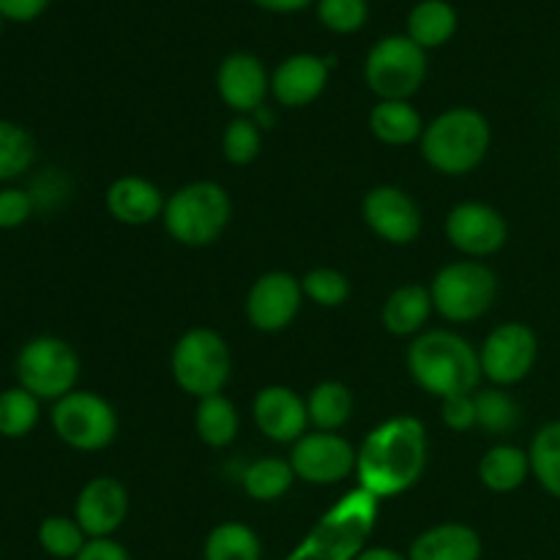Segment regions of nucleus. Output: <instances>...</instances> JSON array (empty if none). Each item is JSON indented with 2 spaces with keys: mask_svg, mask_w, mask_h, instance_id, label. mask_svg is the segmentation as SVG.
Here are the masks:
<instances>
[{
  "mask_svg": "<svg viewBox=\"0 0 560 560\" xmlns=\"http://www.w3.org/2000/svg\"><path fill=\"white\" fill-rule=\"evenodd\" d=\"M255 421L271 441L299 443L310 424V410L293 388L268 386L255 399Z\"/></svg>",
  "mask_w": 560,
  "mask_h": 560,
  "instance_id": "17",
  "label": "nucleus"
},
{
  "mask_svg": "<svg viewBox=\"0 0 560 560\" xmlns=\"http://www.w3.org/2000/svg\"><path fill=\"white\" fill-rule=\"evenodd\" d=\"M0 27H3V14H0Z\"/></svg>",
  "mask_w": 560,
  "mask_h": 560,
  "instance_id": "43",
  "label": "nucleus"
},
{
  "mask_svg": "<svg viewBox=\"0 0 560 560\" xmlns=\"http://www.w3.org/2000/svg\"><path fill=\"white\" fill-rule=\"evenodd\" d=\"M295 470L290 463H282V459H260V463L249 465L244 474V490L252 501L271 503L277 498H282L284 492L293 487Z\"/></svg>",
  "mask_w": 560,
  "mask_h": 560,
  "instance_id": "31",
  "label": "nucleus"
},
{
  "mask_svg": "<svg viewBox=\"0 0 560 560\" xmlns=\"http://www.w3.org/2000/svg\"><path fill=\"white\" fill-rule=\"evenodd\" d=\"M74 560H131L129 552L113 539H88L82 552Z\"/></svg>",
  "mask_w": 560,
  "mask_h": 560,
  "instance_id": "40",
  "label": "nucleus"
},
{
  "mask_svg": "<svg viewBox=\"0 0 560 560\" xmlns=\"http://www.w3.org/2000/svg\"><path fill=\"white\" fill-rule=\"evenodd\" d=\"M370 129L386 145H410L424 135L421 115L410 102H381L370 115Z\"/></svg>",
  "mask_w": 560,
  "mask_h": 560,
  "instance_id": "24",
  "label": "nucleus"
},
{
  "mask_svg": "<svg viewBox=\"0 0 560 560\" xmlns=\"http://www.w3.org/2000/svg\"><path fill=\"white\" fill-rule=\"evenodd\" d=\"M38 402L42 399L33 397L22 386L0 392V438L20 441V438L31 435L38 424V416H42Z\"/></svg>",
  "mask_w": 560,
  "mask_h": 560,
  "instance_id": "30",
  "label": "nucleus"
},
{
  "mask_svg": "<svg viewBox=\"0 0 560 560\" xmlns=\"http://www.w3.org/2000/svg\"><path fill=\"white\" fill-rule=\"evenodd\" d=\"M457 33V11L448 0H421L408 14V38L421 49L443 47Z\"/></svg>",
  "mask_w": 560,
  "mask_h": 560,
  "instance_id": "22",
  "label": "nucleus"
},
{
  "mask_svg": "<svg viewBox=\"0 0 560 560\" xmlns=\"http://www.w3.org/2000/svg\"><path fill=\"white\" fill-rule=\"evenodd\" d=\"M52 430L77 452H102L118 435V416L98 394L71 392L55 402Z\"/></svg>",
  "mask_w": 560,
  "mask_h": 560,
  "instance_id": "9",
  "label": "nucleus"
},
{
  "mask_svg": "<svg viewBox=\"0 0 560 560\" xmlns=\"http://www.w3.org/2000/svg\"><path fill=\"white\" fill-rule=\"evenodd\" d=\"M427 430L413 416H397L392 421H383L377 430L361 446L355 470L364 490L372 495H399L419 485L427 468Z\"/></svg>",
  "mask_w": 560,
  "mask_h": 560,
  "instance_id": "1",
  "label": "nucleus"
},
{
  "mask_svg": "<svg viewBox=\"0 0 560 560\" xmlns=\"http://www.w3.org/2000/svg\"><path fill=\"white\" fill-rule=\"evenodd\" d=\"M364 222L388 244H410L421 233L419 206L397 186H377L364 197Z\"/></svg>",
  "mask_w": 560,
  "mask_h": 560,
  "instance_id": "15",
  "label": "nucleus"
},
{
  "mask_svg": "<svg viewBox=\"0 0 560 560\" xmlns=\"http://www.w3.org/2000/svg\"><path fill=\"white\" fill-rule=\"evenodd\" d=\"M481 372L495 386H514L525 381L539 359V339L525 323H503L481 345Z\"/></svg>",
  "mask_w": 560,
  "mask_h": 560,
  "instance_id": "10",
  "label": "nucleus"
},
{
  "mask_svg": "<svg viewBox=\"0 0 560 560\" xmlns=\"http://www.w3.org/2000/svg\"><path fill=\"white\" fill-rule=\"evenodd\" d=\"M262 126H257L255 120L249 118H235L233 124L228 126L224 131V140H222V151L224 159L230 164H252L257 156H260V145H262V137H260Z\"/></svg>",
  "mask_w": 560,
  "mask_h": 560,
  "instance_id": "34",
  "label": "nucleus"
},
{
  "mask_svg": "<svg viewBox=\"0 0 560 560\" xmlns=\"http://www.w3.org/2000/svg\"><path fill=\"white\" fill-rule=\"evenodd\" d=\"M490 151V124L470 107L438 115L421 135V153L443 175H465Z\"/></svg>",
  "mask_w": 560,
  "mask_h": 560,
  "instance_id": "3",
  "label": "nucleus"
},
{
  "mask_svg": "<svg viewBox=\"0 0 560 560\" xmlns=\"http://www.w3.org/2000/svg\"><path fill=\"white\" fill-rule=\"evenodd\" d=\"M481 536L470 525L446 523L424 530L410 547L408 560H479Z\"/></svg>",
  "mask_w": 560,
  "mask_h": 560,
  "instance_id": "20",
  "label": "nucleus"
},
{
  "mask_svg": "<svg viewBox=\"0 0 560 560\" xmlns=\"http://www.w3.org/2000/svg\"><path fill=\"white\" fill-rule=\"evenodd\" d=\"M446 235L452 246L470 257H487L503 249L509 238L506 219L485 202H463L446 219Z\"/></svg>",
  "mask_w": 560,
  "mask_h": 560,
  "instance_id": "13",
  "label": "nucleus"
},
{
  "mask_svg": "<svg viewBox=\"0 0 560 560\" xmlns=\"http://www.w3.org/2000/svg\"><path fill=\"white\" fill-rule=\"evenodd\" d=\"M476 424L495 435H509L520 424V405L501 388L476 394Z\"/></svg>",
  "mask_w": 560,
  "mask_h": 560,
  "instance_id": "33",
  "label": "nucleus"
},
{
  "mask_svg": "<svg viewBox=\"0 0 560 560\" xmlns=\"http://www.w3.org/2000/svg\"><path fill=\"white\" fill-rule=\"evenodd\" d=\"M304 293L320 306H342L350 295V282L337 268H315L301 282Z\"/></svg>",
  "mask_w": 560,
  "mask_h": 560,
  "instance_id": "36",
  "label": "nucleus"
},
{
  "mask_svg": "<svg viewBox=\"0 0 560 560\" xmlns=\"http://www.w3.org/2000/svg\"><path fill=\"white\" fill-rule=\"evenodd\" d=\"M36 162V140L25 126L0 118V184L25 175Z\"/></svg>",
  "mask_w": 560,
  "mask_h": 560,
  "instance_id": "28",
  "label": "nucleus"
},
{
  "mask_svg": "<svg viewBox=\"0 0 560 560\" xmlns=\"http://www.w3.org/2000/svg\"><path fill=\"white\" fill-rule=\"evenodd\" d=\"M301 293H304V288L293 273H266L252 284L249 299H246V317L257 331H284L299 315Z\"/></svg>",
  "mask_w": 560,
  "mask_h": 560,
  "instance_id": "12",
  "label": "nucleus"
},
{
  "mask_svg": "<svg viewBox=\"0 0 560 560\" xmlns=\"http://www.w3.org/2000/svg\"><path fill=\"white\" fill-rule=\"evenodd\" d=\"M306 410H310L312 424L320 427L323 432H334L348 424L350 413H353V397H350L348 386L337 381H326L312 388Z\"/></svg>",
  "mask_w": 560,
  "mask_h": 560,
  "instance_id": "27",
  "label": "nucleus"
},
{
  "mask_svg": "<svg viewBox=\"0 0 560 560\" xmlns=\"http://www.w3.org/2000/svg\"><path fill=\"white\" fill-rule=\"evenodd\" d=\"M38 545L47 556L58 560H74L88 545L85 530L71 517H47L38 525Z\"/></svg>",
  "mask_w": 560,
  "mask_h": 560,
  "instance_id": "32",
  "label": "nucleus"
},
{
  "mask_svg": "<svg viewBox=\"0 0 560 560\" xmlns=\"http://www.w3.org/2000/svg\"><path fill=\"white\" fill-rule=\"evenodd\" d=\"M530 474L528 452L517 446H495L481 457L479 479L492 492H514Z\"/></svg>",
  "mask_w": 560,
  "mask_h": 560,
  "instance_id": "23",
  "label": "nucleus"
},
{
  "mask_svg": "<svg viewBox=\"0 0 560 560\" xmlns=\"http://www.w3.org/2000/svg\"><path fill=\"white\" fill-rule=\"evenodd\" d=\"M530 474L547 495L560 501V419L541 427L528 448Z\"/></svg>",
  "mask_w": 560,
  "mask_h": 560,
  "instance_id": "25",
  "label": "nucleus"
},
{
  "mask_svg": "<svg viewBox=\"0 0 560 560\" xmlns=\"http://www.w3.org/2000/svg\"><path fill=\"white\" fill-rule=\"evenodd\" d=\"M366 85L381 102H408L427 80V52L408 36H386L370 49Z\"/></svg>",
  "mask_w": 560,
  "mask_h": 560,
  "instance_id": "5",
  "label": "nucleus"
},
{
  "mask_svg": "<svg viewBox=\"0 0 560 560\" xmlns=\"http://www.w3.org/2000/svg\"><path fill=\"white\" fill-rule=\"evenodd\" d=\"M430 293L432 304L446 320L470 323L495 304L498 279L481 262H452L438 273Z\"/></svg>",
  "mask_w": 560,
  "mask_h": 560,
  "instance_id": "8",
  "label": "nucleus"
},
{
  "mask_svg": "<svg viewBox=\"0 0 560 560\" xmlns=\"http://www.w3.org/2000/svg\"><path fill=\"white\" fill-rule=\"evenodd\" d=\"M443 424L454 432H468L476 427V397L474 394H459V397L441 399Z\"/></svg>",
  "mask_w": 560,
  "mask_h": 560,
  "instance_id": "38",
  "label": "nucleus"
},
{
  "mask_svg": "<svg viewBox=\"0 0 560 560\" xmlns=\"http://www.w3.org/2000/svg\"><path fill=\"white\" fill-rule=\"evenodd\" d=\"M432 306L435 304H432L430 290L421 284H402L383 304V326L388 334L410 337L430 320Z\"/></svg>",
  "mask_w": 560,
  "mask_h": 560,
  "instance_id": "21",
  "label": "nucleus"
},
{
  "mask_svg": "<svg viewBox=\"0 0 560 560\" xmlns=\"http://www.w3.org/2000/svg\"><path fill=\"white\" fill-rule=\"evenodd\" d=\"M233 213L230 195L213 180H197L175 191L164 206V228L178 244L208 246L224 233Z\"/></svg>",
  "mask_w": 560,
  "mask_h": 560,
  "instance_id": "4",
  "label": "nucleus"
},
{
  "mask_svg": "<svg viewBox=\"0 0 560 560\" xmlns=\"http://www.w3.org/2000/svg\"><path fill=\"white\" fill-rule=\"evenodd\" d=\"M164 197L159 186L151 180L137 178V175H126L118 178L107 189V211L115 222L129 224V228H142L151 224L153 219L164 213Z\"/></svg>",
  "mask_w": 560,
  "mask_h": 560,
  "instance_id": "19",
  "label": "nucleus"
},
{
  "mask_svg": "<svg viewBox=\"0 0 560 560\" xmlns=\"http://www.w3.org/2000/svg\"><path fill=\"white\" fill-rule=\"evenodd\" d=\"M129 514V492L118 479L98 476L77 495L74 520L88 539H109Z\"/></svg>",
  "mask_w": 560,
  "mask_h": 560,
  "instance_id": "14",
  "label": "nucleus"
},
{
  "mask_svg": "<svg viewBox=\"0 0 560 560\" xmlns=\"http://www.w3.org/2000/svg\"><path fill=\"white\" fill-rule=\"evenodd\" d=\"M33 208H36V202H33V195H27V191L14 189V186L0 189V230L22 228L31 219Z\"/></svg>",
  "mask_w": 560,
  "mask_h": 560,
  "instance_id": "37",
  "label": "nucleus"
},
{
  "mask_svg": "<svg viewBox=\"0 0 560 560\" xmlns=\"http://www.w3.org/2000/svg\"><path fill=\"white\" fill-rule=\"evenodd\" d=\"M355 560H408V558L399 556L397 550H388V547H370V550L361 552Z\"/></svg>",
  "mask_w": 560,
  "mask_h": 560,
  "instance_id": "42",
  "label": "nucleus"
},
{
  "mask_svg": "<svg viewBox=\"0 0 560 560\" xmlns=\"http://www.w3.org/2000/svg\"><path fill=\"white\" fill-rule=\"evenodd\" d=\"M370 16L366 0H317V20L334 33H355Z\"/></svg>",
  "mask_w": 560,
  "mask_h": 560,
  "instance_id": "35",
  "label": "nucleus"
},
{
  "mask_svg": "<svg viewBox=\"0 0 560 560\" xmlns=\"http://www.w3.org/2000/svg\"><path fill=\"white\" fill-rule=\"evenodd\" d=\"M173 377L191 397H213L230 377L228 342L211 328H191L173 350Z\"/></svg>",
  "mask_w": 560,
  "mask_h": 560,
  "instance_id": "7",
  "label": "nucleus"
},
{
  "mask_svg": "<svg viewBox=\"0 0 560 560\" xmlns=\"http://www.w3.org/2000/svg\"><path fill=\"white\" fill-rule=\"evenodd\" d=\"M49 5V0H0V14L3 20L31 22Z\"/></svg>",
  "mask_w": 560,
  "mask_h": 560,
  "instance_id": "39",
  "label": "nucleus"
},
{
  "mask_svg": "<svg viewBox=\"0 0 560 560\" xmlns=\"http://www.w3.org/2000/svg\"><path fill=\"white\" fill-rule=\"evenodd\" d=\"M328 85V63L317 55H293L271 77V91L282 107H306Z\"/></svg>",
  "mask_w": 560,
  "mask_h": 560,
  "instance_id": "18",
  "label": "nucleus"
},
{
  "mask_svg": "<svg viewBox=\"0 0 560 560\" xmlns=\"http://www.w3.org/2000/svg\"><path fill=\"white\" fill-rule=\"evenodd\" d=\"M252 3L266 11H273V14H295V11L306 9L312 0H252Z\"/></svg>",
  "mask_w": 560,
  "mask_h": 560,
  "instance_id": "41",
  "label": "nucleus"
},
{
  "mask_svg": "<svg viewBox=\"0 0 560 560\" xmlns=\"http://www.w3.org/2000/svg\"><path fill=\"white\" fill-rule=\"evenodd\" d=\"M355 459L359 454L345 438L317 432V435H304L295 443L290 465L295 470V479H304L310 485H339L355 468Z\"/></svg>",
  "mask_w": 560,
  "mask_h": 560,
  "instance_id": "11",
  "label": "nucleus"
},
{
  "mask_svg": "<svg viewBox=\"0 0 560 560\" xmlns=\"http://www.w3.org/2000/svg\"><path fill=\"white\" fill-rule=\"evenodd\" d=\"M195 424L202 443H208L213 448L230 446L235 441V435H238V413H235L233 402L228 397H222V394L200 399Z\"/></svg>",
  "mask_w": 560,
  "mask_h": 560,
  "instance_id": "26",
  "label": "nucleus"
},
{
  "mask_svg": "<svg viewBox=\"0 0 560 560\" xmlns=\"http://www.w3.org/2000/svg\"><path fill=\"white\" fill-rule=\"evenodd\" d=\"M408 370L424 392L441 399L474 394L485 375L474 345L452 331L421 334L408 350Z\"/></svg>",
  "mask_w": 560,
  "mask_h": 560,
  "instance_id": "2",
  "label": "nucleus"
},
{
  "mask_svg": "<svg viewBox=\"0 0 560 560\" xmlns=\"http://www.w3.org/2000/svg\"><path fill=\"white\" fill-rule=\"evenodd\" d=\"M16 377L38 399H63L80 381V355L66 339L36 337L16 355Z\"/></svg>",
  "mask_w": 560,
  "mask_h": 560,
  "instance_id": "6",
  "label": "nucleus"
},
{
  "mask_svg": "<svg viewBox=\"0 0 560 560\" xmlns=\"http://www.w3.org/2000/svg\"><path fill=\"white\" fill-rule=\"evenodd\" d=\"M217 88L222 102L235 113H255L266 102L271 88L266 66L252 52H233L222 60L217 71Z\"/></svg>",
  "mask_w": 560,
  "mask_h": 560,
  "instance_id": "16",
  "label": "nucleus"
},
{
  "mask_svg": "<svg viewBox=\"0 0 560 560\" xmlns=\"http://www.w3.org/2000/svg\"><path fill=\"white\" fill-rule=\"evenodd\" d=\"M260 539L244 523L217 525L206 539V560H260Z\"/></svg>",
  "mask_w": 560,
  "mask_h": 560,
  "instance_id": "29",
  "label": "nucleus"
}]
</instances>
